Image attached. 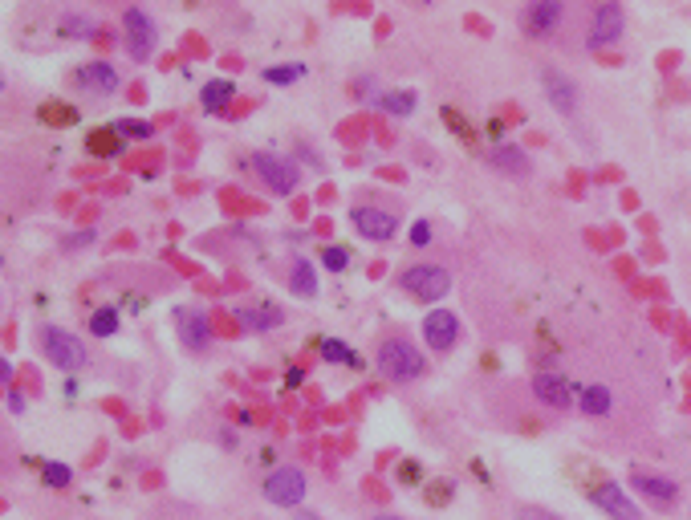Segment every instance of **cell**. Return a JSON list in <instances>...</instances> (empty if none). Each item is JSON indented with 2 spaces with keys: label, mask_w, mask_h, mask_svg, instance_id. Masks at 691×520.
I'll return each instance as SVG.
<instances>
[{
  "label": "cell",
  "mask_w": 691,
  "mask_h": 520,
  "mask_svg": "<svg viewBox=\"0 0 691 520\" xmlns=\"http://www.w3.org/2000/svg\"><path fill=\"white\" fill-rule=\"evenodd\" d=\"M374 362H379V370L391 378V382H415L427 374V358L419 354V346L411 338H383L379 350H374Z\"/></svg>",
  "instance_id": "1"
},
{
  "label": "cell",
  "mask_w": 691,
  "mask_h": 520,
  "mask_svg": "<svg viewBox=\"0 0 691 520\" xmlns=\"http://www.w3.org/2000/svg\"><path fill=\"white\" fill-rule=\"evenodd\" d=\"M399 289L411 301H444L452 293V273L444 265H411L399 273Z\"/></svg>",
  "instance_id": "2"
},
{
  "label": "cell",
  "mask_w": 691,
  "mask_h": 520,
  "mask_svg": "<svg viewBox=\"0 0 691 520\" xmlns=\"http://www.w3.org/2000/svg\"><path fill=\"white\" fill-rule=\"evenodd\" d=\"M586 500H590L602 516H610V520H647L643 508L635 504V496L626 492L618 480H606V476H598V480L586 488Z\"/></svg>",
  "instance_id": "3"
},
{
  "label": "cell",
  "mask_w": 691,
  "mask_h": 520,
  "mask_svg": "<svg viewBox=\"0 0 691 520\" xmlns=\"http://www.w3.org/2000/svg\"><path fill=\"white\" fill-rule=\"evenodd\" d=\"M626 33V9L618 5V0H606V5H598L590 13V29H586V49L590 53H602L610 45H618Z\"/></svg>",
  "instance_id": "4"
},
{
  "label": "cell",
  "mask_w": 691,
  "mask_h": 520,
  "mask_svg": "<svg viewBox=\"0 0 691 520\" xmlns=\"http://www.w3.org/2000/svg\"><path fill=\"white\" fill-rule=\"evenodd\" d=\"M41 350H45V358L57 370H82L86 358H90L82 338H74L70 330H61V325H45V330H41Z\"/></svg>",
  "instance_id": "5"
},
{
  "label": "cell",
  "mask_w": 691,
  "mask_h": 520,
  "mask_svg": "<svg viewBox=\"0 0 691 520\" xmlns=\"http://www.w3.org/2000/svg\"><path fill=\"white\" fill-rule=\"evenodd\" d=\"M261 492H265V500H269V504H277V508H297V504L305 500L309 484H305V472H301V468L281 464V468H273V472L265 476Z\"/></svg>",
  "instance_id": "6"
},
{
  "label": "cell",
  "mask_w": 691,
  "mask_h": 520,
  "mask_svg": "<svg viewBox=\"0 0 691 520\" xmlns=\"http://www.w3.org/2000/svg\"><path fill=\"white\" fill-rule=\"evenodd\" d=\"M155 41H159V29H155L147 9H127V13H122V45H127V53L135 61H147L155 53Z\"/></svg>",
  "instance_id": "7"
},
{
  "label": "cell",
  "mask_w": 691,
  "mask_h": 520,
  "mask_svg": "<svg viewBox=\"0 0 691 520\" xmlns=\"http://www.w3.org/2000/svg\"><path fill=\"white\" fill-rule=\"evenodd\" d=\"M537 78H541V90H545V98H549V106H553L557 114H578L582 90H578V82H574L570 74L557 70V65H541Z\"/></svg>",
  "instance_id": "8"
},
{
  "label": "cell",
  "mask_w": 691,
  "mask_h": 520,
  "mask_svg": "<svg viewBox=\"0 0 691 520\" xmlns=\"http://www.w3.org/2000/svg\"><path fill=\"white\" fill-rule=\"evenodd\" d=\"M253 171L265 179V187H269L273 195H293L297 183H301L297 163H293V159H281V155H269V151L253 155Z\"/></svg>",
  "instance_id": "9"
},
{
  "label": "cell",
  "mask_w": 691,
  "mask_h": 520,
  "mask_svg": "<svg viewBox=\"0 0 691 520\" xmlns=\"http://www.w3.org/2000/svg\"><path fill=\"white\" fill-rule=\"evenodd\" d=\"M533 399L549 411H570L578 399V386L557 370H541V374H533Z\"/></svg>",
  "instance_id": "10"
},
{
  "label": "cell",
  "mask_w": 691,
  "mask_h": 520,
  "mask_svg": "<svg viewBox=\"0 0 691 520\" xmlns=\"http://www.w3.org/2000/svg\"><path fill=\"white\" fill-rule=\"evenodd\" d=\"M419 330H423V342L435 350V354H448L460 346V317L452 309H431L423 321H419Z\"/></svg>",
  "instance_id": "11"
},
{
  "label": "cell",
  "mask_w": 691,
  "mask_h": 520,
  "mask_svg": "<svg viewBox=\"0 0 691 520\" xmlns=\"http://www.w3.org/2000/svg\"><path fill=\"white\" fill-rule=\"evenodd\" d=\"M561 21H565V5H561V0H533V5L521 13V29L533 41L553 37L561 29Z\"/></svg>",
  "instance_id": "12"
},
{
  "label": "cell",
  "mask_w": 691,
  "mask_h": 520,
  "mask_svg": "<svg viewBox=\"0 0 691 520\" xmlns=\"http://www.w3.org/2000/svg\"><path fill=\"white\" fill-rule=\"evenodd\" d=\"M350 224H354V232H358L362 240H370V244H387V240H395V232H399V216H391V212H383V208H350Z\"/></svg>",
  "instance_id": "13"
},
{
  "label": "cell",
  "mask_w": 691,
  "mask_h": 520,
  "mask_svg": "<svg viewBox=\"0 0 691 520\" xmlns=\"http://www.w3.org/2000/svg\"><path fill=\"white\" fill-rule=\"evenodd\" d=\"M631 488L647 500V504H655V508H675L679 504V484L675 480H667V476H659V472H647V468H635L631 472Z\"/></svg>",
  "instance_id": "14"
},
{
  "label": "cell",
  "mask_w": 691,
  "mask_h": 520,
  "mask_svg": "<svg viewBox=\"0 0 691 520\" xmlns=\"http://www.w3.org/2000/svg\"><path fill=\"white\" fill-rule=\"evenodd\" d=\"M488 167L500 171V175H509V179H529V175H533V159H529V151L517 147V143L492 147V151H488Z\"/></svg>",
  "instance_id": "15"
},
{
  "label": "cell",
  "mask_w": 691,
  "mask_h": 520,
  "mask_svg": "<svg viewBox=\"0 0 691 520\" xmlns=\"http://www.w3.org/2000/svg\"><path fill=\"white\" fill-rule=\"evenodd\" d=\"M175 321H179V342L187 350L200 354V350L212 346V325H208V317L200 309H175Z\"/></svg>",
  "instance_id": "16"
},
{
  "label": "cell",
  "mask_w": 691,
  "mask_h": 520,
  "mask_svg": "<svg viewBox=\"0 0 691 520\" xmlns=\"http://www.w3.org/2000/svg\"><path fill=\"white\" fill-rule=\"evenodd\" d=\"M74 82H78V90L98 94V98H106V94L118 90V74H114V65H106V61H86V65H78Z\"/></svg>",
  "instance_id": "17"
},
{
  "label": "cell",
  "mask_w": 691,
  "mask_h": 520,
  "mask_svg": "<svg viewBox=\"0 0 691 520\" xmlns=\"http://www.w3.org/2000/svg\"><path fill=\"white\" fill-rule=\"evenodd\" d=\"M574 407H578L582 415H590V419H606V415L614 411V390H610V386H602V382L578 386V399H574Z\"/></svg>",
  "instance_id": "18"
},
{
  "label": "cell",
  "mask_w": 691,
  "mask_h": 520,
  "mask_svg": "<svg viewBox=\"0 0 691 520\" xmlns=\"http://www.w3.org/2000/svg\"><path fill=\"white\" fill-rule=\"evenodd\" d=\"M236 321L244 325V330H253V334H269V330H277V325L285 321V313H281L277 305H257V309L240 305V309H236Z\"/></svg>",
  "instance_id": "19"
},
{
  "label": "cell",
  "mask_w": 691,
  "mask_h": 520,
  "mask_svg": "<svg viewBox=\"0 0 691 520\" xmlns=\"http://www.w3.org/2000/svg\"><path fill=\"white\" fill-rule=\"evenodd\" d=\"M289 293L297 297H318V269H313V260L297 256L293 269H289Z\"/></svg>",
  "instance_id": "20"
},
{
  "label": "cell",
  "mask_w": 691,
  "mask_h": 520,
  "mask_svg": "<svg viewBox=\"0 0 691 520\" xmlns=\"http://www.w3.org/2000/svg\"><path fill=\"white\" fill-rule=\"evenodd\" d=\"M236 98V86L228 82V78H216V82H208L204 90H200V102H204V110L208 114H220L228 102Z\"/></svg>",
  "instance_id": "21"
},
{
  "label": "cell",
  "mask_w": 691,
  "mask_h": 520,
  "mask_svg": "<svg viewBox=\"0 0 691 520\" xmlns=\"http://www.w3.org/2000/svg\"><path fill=\"white\" fill-rule=\"evenodd\" d=\"M318 354H322L326 362H334V366H350V370H358V366H362L358 350H350V346H346V342H338V338H318Z\"/></svg>",
  "instance_id": "22"
},
{
  "label": "cell",
  "mask_w": 691,
  "mask_h": 520,
  "mask_svg": "<svg viewBox=\"0 0 691 520\" xmlns=\"http://www.w3.org/2000/svg\"><path fill=\"white\" fill-rule=\"evenodd\" d=\"M379 106H383L387 114H395V118H407V114H415L419 94H415V90H383V94H379Z\"/></svg>",
  "instance_id": "23"
},
{
  "label": "cell",
  "mask_w": 691,
  "mask_h": 520,
  "mask_svg": "<svg viewBox=\"0 0 691 520\" xmlns=\"http://www.w3.org/2000/svg\"><path fill=\"white\" fill-rule=\"evenodd\" d=\"M122 143H127V139H122L114 126H102V130H94V135L86 139V151H90V155H118Z\"/></svg>",
  "instance_id": "24"
},
{
  "label": "cell",
  "mask_w": 691,
  "mask_h": 520,
  "mask_svg": "<svg viewBox=\"0 0 691 520\" xmlns=\"http://www.w3.org/2000/svg\"><path fill=\"white\" fill-rule=\"evenodd\" d=\"M305 78V65H297V61H289V65H269L265 70V82L269 86H293V82H301Z\"/></svg>",
  "instance_id": "25"
},
{
  "label": "cell",
  "mask_w": 691,
  "mask_h": 520,
  "mask_svg": "<svg viewBox=\"0 0 691 520\" xmlns=\"http://www.w3.org/2000/svg\"><path fill=\"white\" fill-rule=\"evenodd\" d=\"M90 334H94V338L118 334V309H94V313H90Z\"/></svg>",
  "instance_id": "26"
},
{
  "label": "cell",
  "mask_w": 691,
  "mask_h": 520,
  "mask_svg": "<svg viewBox=\"0 0 691 520\" xmlns=\"http://www.w3.org/2000/svg\"><path fill=\"white\" fill-rule=\"evenodd\" d=\"M41 484H45V488H70V484H74V472H70L66 464L49 460V464H41Z\"/></svg>",
  "instance_id": "27"
},
{
  "label": "cell",
  "mask_w": 691,
  "mask_h": 520,
  "mask_svg": "<svg viewBox=\"0 0 691 520\" xmlns=\"http://www.w3.org/2000/svg\"><path fill=\"white\" fill-rule=\"evenodd\" d=\"M322 269H326V273H346V269H350V248L326 244V248H322Z\"/></svg>",
  "instance_id": "28"
},
{
  "label": "cell",
  "mask_w": 691,
  "mask_h": 520,
  "mask_svg": "<svg viewBox=\"0 0 691 520\" xmlns=\"http://www.w3.org/2000/svg\"><path fill=\"white\" fill-rule=\"evenodd\" d=\"M61 33L66 37H94V21L86 13H66L61 17Z\"/></svg>",
  "instance_id": "29"
},
{
  "label": "cell",
  "mask_w": 691,
  "mask_h": 520,
  "mask_svg": "<svg viewBox=\"0 0 691 520\" xmlns=\"http://www.w3.org/2000/svg\"><path fill=\"white\" fill-rule=\"evenodd\" d=\"M114 130L122 139H151V122H143V118H122V122H114Z\"/></svg>",
  "instance_id": "30"
},
{
  "label": "cell",
  "mask_w": 691,
  "mask_h": 520,
  "mask_svg": "<svg viewBox=\"0 0 691 520\" xmlns=\"http://www.w3.org/2000/svg\"><path fill=\"white\" fill-rule=\"evenodd\" d=\"M513 520H561L553 508H541V504H521L517 512H513Z\"/></svg>",
  "instance_id": "31"
},
{
  "label": "cell",
  "mask_w": 691,
  "mask_h": 520,
  "mask_svg": "<svg viewBox=\"0 0 691 520\" xmlns=\"http://www.w3.org/2000/svg\"><path fill=\"white\" fill-rule=\"evenodd\" d=\"M407 240H411L415 248H427V244H431V224H427V220H415V224L407 228Z\"/></svg>",
  "instance_id": "32"
},
{
  "label": "cell",
  "mask_w": 691,
  "mask_h": 520,
  "mask_svg": "<svg viewBox=\"0 0 691 520\" xmlns=\"http://www.w3.org/2000/svg\"><path fill=\"white\" fill-rule=\"evenodd\" d=\"M419 480H423V468L415 460H403L399 464V484H419Z\"/></svg>",
  "instance_id": "33"
},
{
  "label": "cell",
  "mask_w": 691,
  "mask_h": 520,
  "mask_svg": "<svg viewBox=\"0 0 691 520\" xmlns=\"http://www.w3.org/2000/svg\"><path fill=\"white\" fill-rule=\"evenodd\" d=\"M94 240H98V232H94V228H86V232L66 236V240H61V248H86V244H94Z\"/></svg>",
  "instance_id": "34"
},
{
  "label": "cell",
  "mask_w": 691,
  "mask_h": 520,
  "mask_svg": "<svg viewBox=\"0 0 691 520\" xmlns=\"http://www.w3.org/2000/svg\"><path fill=\"white\" fill-rule=\"evenodd\" d=\"M484 135L500 147V143H505V122H500V118H488V130H484Z\"/></svg>",
  "instance_id": "35"
},
{
  "label": "cell",
  "mask_w": 691,
  "mask_h": 520,
  "mask_svg": "<svg viewBox=\"0 0 691 520\" xmlns=\"http://www.w3.org/2000/svg\"><path fill=\"white\" fill-rule=\"evenodd\" d=\"M297 155L305 159V167H322V159H318V151H313L309 143H301V147H297Z\"/></svg>",
  "instance_id": "36"
},
{
  "label": "cell",
  "mask_w": 691,
  "mask_h": 520,
  "mask_svg": "<svg viewBox=\"0 0 691 520\" xmlns=\"http://www.w3.org/2000/svg\"><path fill=\"white\" fill-rule=\"evenodd\" d=\"M9 411H13V415L25 411V395H21V390H9Z\"/></svg>",
  "instance_id": "37"
},
{
  "label": "cell",
  "mask_w": 691,
  "mask_h": 520,
  "mask_svg": "<svg viewBox=\"0 0 691 520\" xmlns=\"http://www.w3.org/2000/svg\"><path fill=\"white\" fill-rule=\"evenodd\" d=\"M41 118H61V122H74L78 114H74V110H45Z\"/></svg>",
  "instance_id": "38"
},
{
  "label": "cell",
  "mask_w": 691,
  "mask_h": 520,
  "mask_svg": "<svg viewBox=\"0 0 691 520\" xmlns=\"http://www.w3.org/2000/svg\"><path fill=\"white\" fill-rule=\"evenodd\" d=\"M9 378H13V366H9L5 358H0V382H9Z\"/></svg>",
  "instance_id": "39"
},
{
  "label": "cell",
  "mask_w": 691,
  "mask_h": 520,
  "mask_svg": "<svg viewBox=\"0 0 691 520\" xmlns=\"http://www.w3.org/2000/svg\"><path fill=\"white\" fill-rule=\"evenodd\" d=\"M293 520H318V516H313V512H301V516H293Z\"/></svg>",
  "instance_id": "40"
},
{
  "label": "cell",
  "mask_w": 691,
  "mask_h": 520,
  "mask_svg": "<svg viewBox=\"0 0 691 520\" xmlns=\"http://www.w3.org/2000/svg\"><path fill=\"white\" fill-rule=\"evenodd\" d=\"M370 520H399V516H370Z\"/></svg>",
  "instance_id": "41"
},
{
  "label": "cell",
  "mask_w": 691,
  "mask_h": 520,
  "mask_svg": "<svg viewBox=\"0 0 691 520\" xmlns=\"http://www.w3.org/2000/svg\"><path fill=\"white\" fill-rule=\"evenodd\" d=\"M0 86H5V82H0Z\"/></svg>",
  "instance_id": "42"
}]
</instances>
